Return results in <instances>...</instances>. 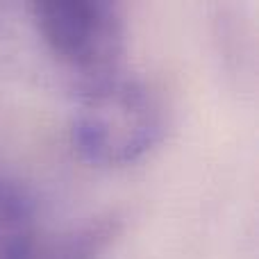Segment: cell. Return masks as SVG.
<instances>
[{
	"label": "cell",
	"mask_w": 259,
	"mask_h": 259,
	"mask_svg": "<svg viewBox=\"0 0 259 259\" xmlns=\"http://www.w3.org/2000/svg\"><path fill=\"white\" fill-rule=\"evenodd\" d=\"M118 232H121L118 216H96L68 230L59 241L53 243L48 252L36 259H105L112 243H116Z\"/></svg>",
	"instance_id": "4"
},
{
	"label": "cell",
	"mask_w": 259,
	"mask_h": 259,
	"mask_svg": "<svg viewBox=\"0 0 259 259\" xmlns=\"http://www.w3.org/2000/svg\"><path fill=\"white\" fill-rule=\"evenodd\" d=\"M98 12L100 30L105 44L114 57H123L125 48V23H127V0H94Z\"/></svg>",
	"instance_id": "5"
},
{
	"label": "cell",
	"mask_w": 259,
	"mask_h": 259,
	"mask_svg": "<svg viewBox=\"0 0 259 259\" xmlns=\"http://www.w3.org/2000/svg\"><path fill=\"white\" fill-rule=\"evenodd\" d=\"M39 257V211L21 184L0 178V259Z\"/></svg>",
	"instance_id": "3"
},
{
	"label": "cell",
	"mask_w": 259,
	"mask_h": 259,
	"mask_svg": "<svg viewBox=\"0 0 259 259\" xmlns=\"http://www.w3.org/2000/svg\"><path fill=\"white\" fill-rule=\"evenodd\" d=\"M166 112L143 80L121 71L82 84L71 114V143L91 166L121 168L146 157L161 141Z\"/></svg>",
	"instance_id": "1"
},
{
	"label": "cell",
	"mask_w": 259,
	"mask_h": 259,
	"mask_svg": "<svg viewBox=\"0 0 259 259\" xmlns=\"http://www.w3.org/2000/svg\"><path fill=\"white\" fill-rule=\"evenodd\" d=\"M48 50L82 75V84L121 71L109 53L94 0H27Z\"/></svg>",
	"instance_id": "2"
}]
</instances>
